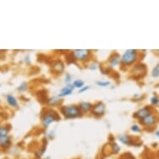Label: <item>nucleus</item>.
I'll use <instances>...</instances> for the list:
<instances>
[{
  "label": "nucleus",
  "instance_id": "obj_13",
  "mask_svg": "<svg viewBox=\"0 0 159 159\" xmlns=\"http://www.w3.org/2000/svg\"><path fill=\"white\" fill-rule=\"evenodd\" d=\"M79 108L82 113H87L92 110V105L88 102H82L79 104Z\"/></svg>",
  "mask_w": 159,
  "mask_h": 159
},
{
  "label": "nucleus",
  "instance_id": "obj_23",
  "mask_svg": "<svg viewBox=\"0 0 159 159\" xmlns=\"http://www.w3.org/2000/svg\"><path fill=\"white\" fill-rule=\"evenodd\" d=\"M159 103V98L158 97H156V96H154L153 98H151V103L153 104V105H157V104H158Z\"/></svg>",
  "mask_w": 159,
  "mask_h": 159
},
{
  "label": "nucleus",
  "instance_id": "obj_3",
  "mask_svg": "<svg viewBox=\"0 0 159 159\" xmlns=\"http://www.w3.org/2000/svg\"><path fill=\"white\" fill-rule=\"evenodd\" d=\"M59 120V116L58 114L53 110H49L44 113V115L42 118V125L44 128H48L52 123L56 122Z\"/></svg>",
  "mask_w": 159,
  "mask_h": 159
},
{
  "label": "nucleus",
  "instance_id": "obj_2",
  "mask_svg": "<svg viewBox=\"0 0 159 159\" xmlns=\"http://www.w3.org/2000/svg\"><path fill=\"white\" fill-rule=\"evenodd\" d=\"M82 111L76 105H66L61 108V113L66 118H75L81 115Z\"/></svg>",
  "mask_w": 159,
  "mask_h": 159
},
{
  "label": "nucleus",
  "instance_id": "obj_4",
  "mask_svg": "<svg viewBox=\"0 0 159 159\" xmlns=\"http://www.w3.org/2000/svg\"><path fill=\"white\" fill-rule=\"evenodd\" d=\"M90 54H91V52L88 49H76L72 52L73 59L80 62L87 60L90 57Z\"/></svg>",
  "mask_w": 159,
  "mask_h": 159
},
{
  "label": "nucleus",
  "instance_id": "obj_20",
  "mask_svg": "<svg viewBox=\"0 0 159 159\" xmlns=\"http://www.w3.org/2000/svg\"><path fill=\"white\" fill-rule=\"evenodd\" d=\"M59 98H49V101H48V103H49V104L50 105H52V106H56L57 103H59Z\"/></svg>",
  "mask_w": 159,
  "mask_h": 159
},
{
  "label": "nucleus",
  "instance_id": "obj_12",
  "mask_svg": "<svg viewBox=\"0 0 159 159\" xmlns=\"http://www.w3.org/2000/svg\"><path fill=\"white\" fill-rule=\"evenodd\" d=\"M119 62H120V56L118 53H115V54H113L109 60V66L112 67H116L119 64Z\"/></svg>",
  "mask_w": 159,
  "mask_h": 159
},
{
  "label": "nucleus",
  "instance_id": "obj_16",
  "mask_svg": "<svg viewBox=\"0 0 159 159\" xmlns=\"http://www.w3.org/2000/svg\"><path fill=\"white\" fill-rule=\"evenodd\" d=\"M96 84H97L98 86H99V87H109V86L111 85V82H109V81H97Z\"/></svg>",
  "mask_w": 159,
  "mask_h": 159
},
{
  "label": "nucleus",
  "instance_id": "obj_22",
  "mask_svg": "<svg viewBox=\"0 0 159 159\" xmlns=\"http://www.w3.org/2000/svg\"><path fill=\"white\" fill-rule=\"evenodd\" d=\"M131 130L134 132V133H139L140 131H141V128L138 127V125H136V124H134L133 125L132 127H131Z\"/></svg>",
  "mask_w": 159,
  "mask_h": 159
},
{
  "label": "nucleus",
  "instance_id": "obj_8",
  "mask_svg": "<svg viewBox=\"0 0 159 159\" xmlns=\"http://www.w3.org/2000/svg\"><path fill=\"white\" fill-rule=\"evenodd\" d=\"M151 113H152V112H151L150 107H144V108L139 109L138 112H136V113L134 114V117L137 118H140V120H141Z\"/></svg>",
  "mask_w": 159,
  "mask_h": 159
},
{
  "label": "nucleus",
  "instance_id": "obj_17",
  "mask_svg": "<svg viewBox=\"0 0 159 159\" xmlns=\"http://www.w3.org/2000/svg\"><path fill=\"white\" fill-rule=\"evenodd\" d=\"M7 135H9V129L7 128V127L0 126V137H4Z\"/></svg>",
  "mask_w": 159,
  "mask_h": 159
},
{
  "label": "nucleus",
  "instance_id": "obj_26",
  "mask_svg": "<svg viewBox=\"0 0 159 159\" xmlns=\"http://www.w3.org/2000/svg\"><path fill=\"white\" fill-rule=\"evenodd\" d=\"M2 57H3V51L0 50V59L2 58Z\"/></svg>",
  "mask_w": 159,
  "mask_h": 159
},
{
  "label": "nucleus",
  "instance_id": "obj_11",
  "mask_svg": "<svg viewBox=\"0 0 159 159\" xmlns=\"http://www.w3.org/2000/svg\"><path fill=\"white\" fill-rule=\"evenodd\" d=\"M64 69V65L61 61H56L53 63V70L55 72H62Z\"/></svg>",
  "mask_w": 159,
  "mask_h": 159
},
{
  "label": "nucleus",
  "instance_id": "obj_6",
  "mask_svg": "<svg viewBox=\"0 0 159 159\" xmlns=\"http://www.w3.org/2000/svg\"><path fill=\"white\" fill-rule=\"evenodd\" d=\"M105 109H106L105 104L102 102H99L92 106V113L95 116H102L105 113Z\"/></svg>",
  "mask_w": 159,
  "mask_h": 159
},
{
  "label": "nucleus",
  "instance_id": "obj_27",
  "mask_svg": "<svg viewBox=\"0 0 159 159\" xmlns=\"http://www.w3.org/2000/svg\"><path fill=\"white\" fill-rule=\"evenodd\" d=\"M156 136H158V137H159V130L158 131V132H156Z\"/></svg>",
  "mask_w": 159,
  "mask_h": 159
},
{
  "label": "nucleus",
  "instance_id": "obj_28",
  "mask_svg": "<svg viewBox=\"0 0 159 159\" xmlns=\"http://www.w3.org/2000/svg\"><path fill=\"white\" fill-rule=\"evenodd\" d=\"M158 106H159V103H158Z\"/></svg>",
  "mask_w": 159,
  "mask_h": 159
},
{
  "label": "nucleus",
  "instance_id": "obj_25",
  "mask_svg": "<svg viewBox=\"0 0 159 159\" xmlns=\"http://www.w3.org/2000/svg\"><path fill=\"white\" fill-rule=\"evenodd\" d=\"M88 88H89V87H88V86H84V87H82V88H80V89H79V92H79V93H82V92H86Z\"/></svg>",
  "mask_w": 159,
  "mask_h": 159
},
{
  "label": "nucleus",
  "instance_id": "obj_9",
  "mask_svg": "<svg viewBox=\"0 0 159 159\" xmlns=\"http://www.w3.org/2000/svg\"><path fill=\"white\" fill-rule=\"evenodd\" d=\"M11 145V138L9 135L0 137V148H8Z\"/></svg>",
  "mask_w": 159,
  "mask_h": 159
},
{
  "label": "nucleus",
  "instance_id": "obj_10",
  "mask_svg": "<svg viewBox=\"0 0 159 159\" xmlns=\"http://www.w3.org/2000/svg\"><path fill=\"white\" fill-rule=\"evenodd\" d=\"M6 100L9 103V105L12 107V108H18V100L17 98L12 95V94H8L6 96Z\"/></svg>",
  "mask_w": 159,
  "mask_h": 159
},
{
  "label": "nucleus",
  "instance_id": "obj_14",
  "mask_svg": "<svg viewBox=\"0 0 159 159\" xmlns=\"http://www.w3.org/2000/svg\"><path fill=\"white\" fill-rule=\"evenodd\" d=\"M118 140L125 145H131L132 144V139L129 137L128 135L126 134H122L118 136Z\"/></svg>",
  "mask_w": 159,
  "mask_h": 159
},
{
  "label": "nucleus",
  "instance_id": "obj_24",
  "mask_svg": "<svg viewBox=\"0 0 159 159\" xmlns=\"http://www.w3.org/2000/svg\"><path fill=\"white\" fill-rule=\"evenodd\" d=\"M71 82H72V76L69 73H67L66 76H65V82L67 84H70Z\"/></svg>",
  "mask_w": 159,
  "mask_h": 159
},
{
  "label": "nucleus",
  "instance_id": "obj_7",
  "mask_svg": "<svg viewBox=\"0 0 159 159\" xmlns=\"http://www.w3.org/2000/svg\"><path fill=\"white\" fill-rule=\"evenodd\" d=\"M74 90V87L72 84H67L64 87H62L61 91L58 94V98H62V97H66V96H69L71 95Z\"/></svg>",
  "mask_w": 159,
  "mask_h": 159
},
{
  "label": "nucleus",
  "instance_id": "obj_18",
  "mask_svg": "<svg viewBox=\"0 0 159 159\" xmlns=\"http://www.w3.org/2000/svg\"><path fill=\"white\" fill-rule=\"evenodd\" d=\"M152 76L154 77H159V63L157 64L154 68L153 69V72H152Z\"/></svg>",
  "mask_w": 159,
  "mask_h": 159
},
{
  "label": "nucleus",
  "instance_id": "obj_5",
  "mask_svg": "<svg viewBox=\"0 0 159 159\" xmlns=\"http://www.w3.org/2000/svg\"><path fill=\"white\" fill-rule=\"evenodd\" d=\"M157 121H158V118L156 117V115L151 113V114L148 115L147 117L141 119L140 123H142L143 126H145V127H153V126H154L156 124Z\"/></svg>",
  "mask_w": 159,
  "mask_h": 159
},
{
  "label": "nucleus",
  "instance_id": "obj_1",
  "mask_svg": "<svg viewBox=\"0 0 159 159\" xmlns=\"http://www.w3.org/2000/svg\"><path fill=\"white\" fill-rule=\"evenodd\" d=\"M138 53L135 49H128L120 57V62L124 66H130L137 61Z\"/></svg>",
  "mask_w": 159,
  "mask_h": 159
},
{
  "label": "nucleus",
  "instance_id": "obj_21",
  "mask_svg": "<svg viewBox=\"0 0 159 159\" xmlns=\"http://www.w3.org/2000/svg\"><path fill=\"white\" fill-rule=\"evenodd\" d=\"M112 151H113V153H118L120 151V147L116 143H112Z\"/></svg>",
  "mask_w": 159,
  "mask_h": 159
},
{
  "label": "nucleus",
  "instance_id": "obj_19",
  "mask_svg": "<svg viewBox=\"0 0 159 159\" xmlns=\"http://www.w3.org/2000/svg\"><path fill=\"white\" fill-rule=\"evenodd\" d=\"M27 87H28V84H27V82H23V83H21L20 85L18 87V92H24L26 89H27Z\"/></svg>",
  "mask_w": 159,
  "mask_h": 159
},
{
  "label": "nucleus",
  "instance_id": "obj_15",
  "mask_svg": "<svg viewBox=\"0 0 159 159\" xmlns=\"http://www.w3.org/2000/svg\"><path fill=\"white\" fill-rule=\"evenodd\" d=\"M72 85H73V87L74 88H82V87H84V82L81 80V79H77V80H75L73 83H72Z\"/></svg>",
  "mask_w": 159,
  "mask_h": 159
}]
</instances>
